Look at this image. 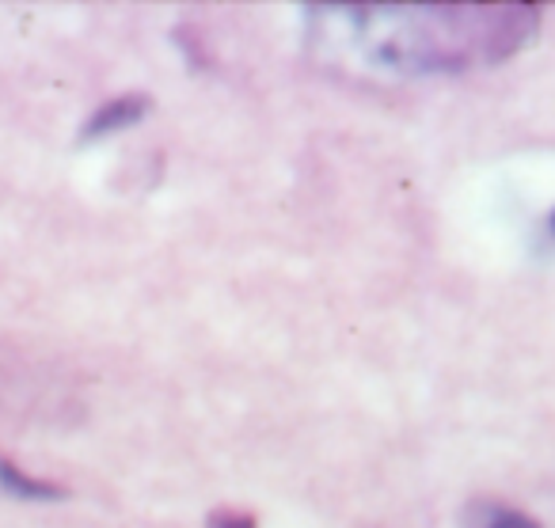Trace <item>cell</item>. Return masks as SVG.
I'll return each instance as SVG.
<instances>
[{"instance_id":"obj_1","label":"cell","mask_w":555,"mask_h":528,"mask_svg":"<svg viewBox=\"0 0 555 528\" xmlns=\"http://www.w3.org/2000/svg\"><path fill=\"white\" fill-rule=\"evenodd\" d=\"M309 12L317 42L408 77L506 62L540 27L537 4H320Z\"/></svg>"},{"instance_id":"obj_2","label":"cell","mask_w":555,"mask_h":528,"mask_svg":"<svg viewBox=\"0 0 555 528\" xmlns=\"http://www.w3.org/2000/svg\"><path fill=\"white\" fill-rule=\"evenodd\" d=\"M149 107H153V100H149L145 92L115 95V100H107V103L95 107V115L88 118L85 130H80V141H100V138L118 133V130H130V126H138L141 118L149 115Z\"/></svg>"},{"instance_id":"obj_3","label":"cell","mask_w":555,"mask_h":528,"mask_svg":"<svg viewBox=\"0 0 555 528\" xmlns=\"http://www.w3.org/2000/svg\"><path fill=\"white\" fill-rule=\"evenodd\" d=\"M0 487L16 498H31V502H57L69 490L54 479H39V475H27L24 467H16L9 456H0Z\"/></svg>"},{"instance_id":"obj_4","label":"cell","mask_w":555,"mask_h":528,"mask_svg":"<svg viewBox=\"0 0 555 528\" xmlns=\"http://www.w3.org/2000/svg\"><path fill=\"white\" fill-rule=\"evenodd\" d=\"M468 528H540L537 517L521 513L517 505L494 502V498H479V502L468 505Z\"/></svg>"},{"instance_id":"obj_5","label":"cell","mask_w":555,"mask_h":528,"mask_svg":"<svg viewBox=\"0 0 555 528\" xmlns=\"http://www.w3.org/2000/svg\"><path fill=\"white\" fill-rule=\"evenodd\" d=\"M209 528H259V520L244 510H217L209 517Z\"/></svg>"},{"instance_id":"obj_6","label":"cell","mask_w":555,"mask_h":528,"mask_svg":"<svg viewBox=\"0 0 555 528\" xmlns=\"http://www.w3.org/2000/svg\"><path fill=\"white\" fill-rule=\"evenodd\" d=\"M552 232H555V214H552Z\"/></svg>"}]
</instances>
